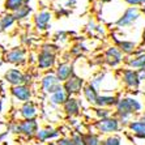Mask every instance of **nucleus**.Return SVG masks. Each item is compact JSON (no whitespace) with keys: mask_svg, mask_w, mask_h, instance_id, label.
Listing matches in <instances>:
<instances>
[{"mask_svg":"<svg viewBox=\"0 0 145 145\" xmlns=\"http://www.w3.org/2000/svg\"><path fill=\"white\" fill-rule=\"evenodd\" d=\"M39 120L38 119H29V120H20L12 121L8 124L7 129L10 133L22 136L25 140H34L37 132L39 131Z\"/></svg>","mask_w":145,"mask_h":145,"instance_id":"1","label":"nucleus"},{"mask_svg":"<svg viewBox=\"0 0 145 145\" xmlns=\"http://www.w3.org/2000/svg\"><path fill=\"white\" fill-rule=\"evenodd\" d=\"M121 124L119 119L112 115L110 118H106V119H101V120H94L89 125V129L88 131L91 132H97L102 137L105 136H110V135H116L118 132L121 131Z\"/></svg>","mask_w":145,"mask_h":145,"instance_id":"2","label":"nucleus"},{"mask_svg":"<svg viewBox=\"0 0 145 145\" xmlns=\"http://www.w3.org/2000/svg\"><path fill=\"white\" fill-rule=\"evenodd\" d=\"M35 64L39 71L50 72L51 69H55L57 65V55L55 51L50 50H40L37 54Z\"/></svg>","mask_w":145,"mask_h":145,"instance_id":"3","label":"nucleus"},{"mask_svg":"<svg viewBox=\"0 0 145 145\" xmlns=\"http://www.w3.org/2000/svg\"><path fill=\"white\" fill-rule=\"evenodd\" d=\"M140 17H141V10H140V8L127 7L114 24H115V26L119 27V29H125V27H129L133 24H136V22L140 20Z\"/></svg>","mask_w":145,"mask_h":145,"instance_id":"4","label":"nucleus"},{"mask_svg":"<svg viewBox=\"0 0 145 145\" xmlns=\"http://www.w3.org/2000/svg\"><path fill=\"white\" fill-rule=\"evenodd\" d=\"M125 61L124 54L120 51V48L115 44L108 46L103 52V63L110 68H118Z\"/></svg>","mask_w":145,"mask_h":145,"instance_id":"5","label":"nucleus"},{"mask_svg":"<svg viewBox=\"0 0 145 145\" xmlns=\"http://www.w3.org/2000/svg\"><path fill=\"white\" fill-rule=\"evenodd\" d=\"M119 80H120L121 85L125 89H128V90H137L140 88V85H141L138 71H135V69H131V68H127V67L120 71Z\"/></svg>","mask_w":145,"mask_h":145,"instance_id":"6","label":"nucleus"},{"mask_svg":"<svg viewBox=\"0 0 145 145\" xmlns=\"http://www.w3.org/2000/svg\"><path fill=\"white\" fill-rule=\"evenodd\" d=\"M39 82H40V89H42V91L47 95L54 94L55 91L63 89V84L57 80L55 72H51V71L46 72V73L40 77Z\"/></svg>","mask_w":145,"mask_h":145,"instance_id":"7","label":"nucleus"},{"mask_svg":"<svg viewBox=\"0 0 145 145\" xmlns=\"http://www.w3.org/2000/svg\"><path fill=\"white\" fill-rule=\"evenodd\" d=\"M85 85H86V81L84 80V77L74 73L71 78H68L65 82H63V89L65 90L68 97H77L78 94L82 93Z\"/></svg>","mask_w":145,"mask_h":145,"instance_id":"8","label":"nucleus"},{"mask_svg":"<svg viewBox=\"0 0 145 145\" xmlns=\"http://www.w3.org/2000/svg\"><path fill=\"white\" fill-rule=\"evenodd\" d=\"M4 60L14 65V67H21V65L26 64L27 61V51L24 47H13L9 51L4 54Z\"/></svg>","mask_w":145,"mask_h":145,"instance_id":"9","label":"nucleus"},{"mask_svg":"<svg viewBox=\"0 0 145 145\" xmlns=\"http://www.w3.org/2000/svg\"><path fill=\"white\" fill-rule=\"evenodd\" d=\"M54 13L48 9H40L33 14V25L37 31H46L51 27Z\"/></svg>","mask_w":145,"mask_h":145,"instance_id":"10","label":"nucleus"},{"mask_svg":"<svg viewBox=\"0 0 145 145\" xmlns=\"http://www.w3.org/2000/svg\"><path fill=\"white\" fill-rule=\"evenodd\" d=\"M60 137H61V132L59 128H55L52 125H44V127L39 128L34 140L38 144H47L50 141H56Z\"/></svg>","mask_w":145,"mask_h":145,"instance_id":"11","label":"nucleus"},{"mask_svg":"<svg viewBox=\"0 0 145 145\" xmlns=\"http://www.w3.org/2000/svg\"><path fill=\"white\" fill-rule=\"evenodd\" d=\"M10 97L17 103H25V102L31 101L33 98V89L29 85H17V86H10Z\"/></svg>","mask_w":145,"mask_h":145,"instance_id":"12","label":"nucleus"},{"mask_svg":"<svg viewBox=\"0 0 145 145\" xmlns=\"http://www.w3.org/2000/svg\"><path fill=\"white\" fill-rule=\"evenodd\" d=\"M61 110H63V112H64L67 118H77L82 112V102L78 97H68L65 103L61 106Z\"/></svg>","mask_w":145,"mask_h":145,"instance_id":"13","label":"nucleus"},{"mask_svg":"<svg viewBox=\"0 0 145 145\" xmlns=\"http://www.w3.org/2000/svg\"><path fill=\"white\" fill-rule=\"evenodd\" d=\"M38 115H39V108H38L37 103L33 101L21 103L20 107L17 108V116L20 118V120L38 119Z\"/></svg>","mask_w":145,"mask_h":145,"instance_id":"14","label":"nucleus"},{"mask_svg":"<svg viewBox=\"0 0 145 145\" xmlns=\"http://www.w3.org/2000/svg\"><path fill=\"white\" fill-rule=\"evenodd\" d=\"M4 80L10 86H17V85H22L25 81V72L17 67H12L5 71L4 73Z\"/></svg>","mask_w":145,"mask_h":145,"instance_id":"15","label":"nucleus"},{"mask_svg":"<svg viewBox=\"0 0 145 145\" xmlns=\"http://www.w3.org/2000/svg\"><path fill=\"white\" fill-rule=\"evenodd\" d=\"M54 72L56 74L57 80L63 84V82H65L68 78H71L74 74V65L72 63H69V61H61V63H57Z\"/></svg>","mask_w":145,"mask_h":145,"instance_id":"16","label":"nucleus"},{"mask_svg":"<svg viewBox=\"0 0 145 145\" xmlns=\"http://www.w3.org/2000/svg\"><path fill=\"white\" fill-rule=\"evenodd\" d=\"M120 95L115 94V93H101L97 99L94 107H102V108H115L116 103L119 101Z\"/></svg>","mask_w":145,"mask_h":145,"instance_id":"17","label":"nucleus"},{"mask_svg":"<svg viewBox=\"0 0 145 145\" xmlns=\"http://www.w3.org/2000/svg\"><path fill=\"white\" fill-rule=\"evenodd\" d=\"M114 115L115 116H132V118H135V115L132 112L131 105H129L128 99H127V95H120L119 97V101L114 108Z\"/></svg>","mask_w":145,"mask_h":145,"instance_id":"18","label":"nucleus"},{"mask_svg":"<svg viewBox=\"0 0 145 145\" xmlns=\"http://www.w3.org/2000/svg\"><path fill=\"white\" fill-rule=\"evenodd\" d=\"M81 94L84 97V101L86 102L89 106H95L97 99L101 93H99V90H97L90 82H86V85L84 86V90H82Z\"/></svg>","mask_w":145,"mask_h":145,"instance_id":"19","label":"nucleus"},{"mask_svg":"<svg viewBox=\"0 0 145 145\" xmlns=\"http://www.w3.org/2000/svg\"><path fill=\"white\" fill-rule=\"evenodd\" d=\"M124 64L127 68H131V69H135V71L145 69V54L127 56Z\"/></svg>","mask_w":145,"mask_h":145,"instance_id":"20","label":"nucleus"},{"mask_svg":"<svg viewBox=\"0 0 145 145\" xmlns=\"http://www.w3.org/2000/svg\"><path fill=\"white\" fill-rule=\"evenodd\" d=\"M68 99V94L65 93L64 89H60V90L55 91L54 94L48 95V103L54 107H60L65 103V101Z\"/></svg>","mask_w":145,"mask_h":145,"instance_id":"21","label":"nucleus"},{"mask_svg":"<svg viewBox=\"0 0 145 145\" xmlns=\"http://www.w3.org/2000/svg\"><path fill=\"white\" fill-rule=\"evenodd\" d=\"M127 99H128L129 105H131L132 112H133L135 116H138V115H141L145 111V103L138 97H136V95H127Z\"/></svg>","mask_w":145,"mask_h":145,"instance_id":"22","label":"nucleus"},{"mask_svg":"<svg viewBox=\"0 0 145 145\" xmlns=\"http://www.w3.org/2000/svg\"><path fill=\"white\" fill-rule=\"evenodd\" d=\"M118 47L120 48V51L127 57V56H132V55L135 54L136 48H137V43L129 39H121L118 43Z\"/></svg>","mask_w":145,"mask_h":145,"instance_id":"23","label":"nucleus"},{"mask_svg":"<svg viewBox=\"0 0 145 145\" xmlns=\"http://www.w3.org/2000/svg\"><path fill=\"white\" fill-rule=\"evenodd\" d=\"M33 12H34V9L30 4H24L20 9L14 12L13 16H14V18H16V21L20 22V21H25V20H27L29 17H31Z\"/></svg>","mask_w":145,"mask_h":145,"instance_id":"24","label":"nucleus"},{"mask_svg":"<svg viewBox=\"0 0 145 145\" xmlns=\"http://www.w3.org/2000/svg\"><path fill=\"white\" fill-rule=\"evenodd\" d=\"M16 22L17 21H16V18H14L13 13H9V12H5L3 16L0 17V27H1V30H4V31L10 30V29L14 26Z\"/></svg>","mask_w":145,"mask_h":145,"instance_id":"25","label":"nucleus"},{"mask_svg":"<svg viewBox=\"0 0 145 145\" xmlns=\"http://www.w3.org/2000/svg\"><path fill=\"white\" fill-rule=\"evenodd\" d=\"M106 77H107V72L106 71H99V72H97L95 74H93V77H91V80L89 81V82H90V84L93 85L97 90L101 91L102 89H103Z\"/></svg>","mask_w":145,"mask_h":145,"instance_id":"26","label":"nucleus"},{"mask_svg":"<svg viewBox=\"0 0 145 145\" xmlns=\"http://www.w3.org/2000/svg\"><path fill=\"white\" fill-rule=\"evenodd\" d=\"M114 112H112L111 108H102V107H94L93 108V116H94V120H101V119H106L112 116Z\"/></svg>","mask_w":145,"mask_h":145,"instance_id":"27","label":"nucleus"},{"mask_svg":"<svg viewBox=\"0 0 145 145\" xmlns=\"http://www.w3.org/2000/svg\"><path fill=\"white\" fill-rule=\"evenodd\" d=\"M85 141H86V145H102V136L97 132H91L88 131L85 133Z\"/></svg>","mask_w":145,"mask_h":145,"instance_id":"28","label":"nucleus"},{"mask_svg":"<svg viewBox=\"0 0 145 145\" xmlns=\"http://www.w3.org/2000/svg\"><path fill=\"white\" fill-rule=\"evenodd\" d=\"M24 4H25L24 0H5L4 1V9L7 10V12H9V13H14Z\"/></svg>","mask_w":145,"mask_h":145,"instance_id":"29","label":"nucleus"},{"mask_svg":"<svg viewBox=\"0 0 145 145\" xmlns=\"http://www.w3.org/2000/svg\"><path fill=\"white\" fill-rule=\"evenodd\" d=\"M102 145H124V138L121 137L119 133L105 136L102 138Z\"/></svg>","mask_w":145,"mask_h":145,"instance_id":"30","label":"nucleus"},{"mask_svg":"<svg viewBox=\"0 0 145 145\" xmlns=\"http://www.w3.org/2000/svg\"><path fill=\"white\" fill-rule=\"evenodd\" d=\"M85 133H78V132H72L71 133V138L73 141V145H86L85 141Z\"/></svg>","mask_w":145,"mask_h":145,"instance_id":"31","label":"nucleus"},{"mask_svg":"<svg viewBox=\"0 0 145 145\" xmlns=\"http://www.w3.org/2000/svg\"><path fill=\"white\" fill-rule=\"evenodd\" d=\"M123 3H125L129 7H137V8H141L145 5V0H120Z\"/></svg>","mask_w":145,"mask_h":145,"instance_id":"32","label":"nucleus"},{"mask_svg":"<svg viewBox=\"0 0 145 145\" xmlns=\"http://www.w3.org/2000/svg\"><path fill=\"white\" fill-rule=\"evenodd\" d=\"M54 39L55 42H60V43H63V42H67L68 40V34L65 33V31H56L54 35Z\"/></svg>","mask_w":145,"mask_h":145,"instance_id":"33","label":"nucleus"},{"mask_svg":"<svg viewBox=\"0 0 145 145\" xmlns=\"http://www.w3.org/2000/svg\"><path fill=\"white\" fill-rule=\"evenodd\" d=\"M56 145H73L71 136H61L59 140H56Z\"/></svg>","mask_w":145,"mask_h":145,"instance_id":"34","label":"nucleus"},{"mask_svg":"<svg viewBox=\"0 0 145 145\" xmlns=\"http://www.w3.org/2000/svg\"><path fill=\"white\" fill-rule=\"evenodd\" d=\"M97 22H95L94 20H89L88 22H86V30L90 31V33H95V30H97Z\"/></svg>","mask_w":145,"mask_h":145,"instance_id":"35","label":"nucleus"},{"mask_svg":"<svg viewBox=\"0 0 145 145\" xmlns=\"http://www.w3.org/2000/svg\"><path fill=\"white\" fill-rule=\"evenodd\" d=\"M24 84L31 86V84H33V74L29 73V72H25V81H24Z\"/></svg>","mask_w":145,"mask_h":145,"instance_id":"36","label":"nucleus"},{"mask_svg":"<svg viewBox=\"0 0 145 145\" xmlns=\"http://www.w3.org/2000/svg\"><path fill=\"white\" fill-rule=\"evenodd\" d=\"M9 133H10V132L8 131V129H5V131L1 132V133H0V142H4V141H5V138L9 136Z\"/></svg>","mask_w":145,"mask_h":145,"instance_id":"37","label":"nucleus"},{"mask_svg":"<svg viewBox=\"0 0 145 145\" xmlns=\"http://www.w3.org/2000/svg\"><path fill=\"white\" fill-rule=\"evenodd\" d=\"M76 5V0H65L64 7L65 8H73Z\"/></svg>","mask_w":145,"mask_h":145,"instance_id":"38","label":"nucleus"},{"mask_svg":"<svg viewBox=\"0 0 145 145\" xmlns=\"http://www.w3.org/2000/svg\"><path fill=\"white\" fill-rule=\"evenodd\" d=\"M138 76H140V80H141V82H144V81H145V69L138 71Z\"/></svg>","mask_w":145,"mask_h":145,"instance_id":"39","label":"nucleus"},{"mask_svg":"<svg viewBox=\"0 0 145 145\" xmlns=\"http://www.w3.org/2000/svg\"><path fill=\"white\" fill-rule=\"evenodd\" d=\"M141 46H145V26H144L142 33H141Z\"/></svg>","mask_w":145,"mask_h":145,"instance_id":"40","label":"nucleus"},{"mask_svg":"<svg viewBox=\"0 0 145 145\" xmlns=\"http://www.w3.org/2000/svg\"><path fill=\"white\" fill-rule=\"evenodd\" d=\"M137 119H138V120H140V121H142V123H144V124H145V111L142 112L141 115H138V116H137Z\"/></svg>","mask_w":145,"mask_h":145,"instance_id":"41","label":"nucleus"},{"mask_svg":"<svg viewBox=\"0 0 145 145\" xmlns=\"http://www.w3.org/2000/svg\"><path fill=\"white\" fill-rule=\"evenodd\" d=\"M3 110H4V102H3V98L0 97V114H3Z\"/></svg>","mask_w":145,"mask_h":145,"instance_id":"42","label":"nucleus"},{"mask_svg":"<svg viewBox=\"0 0 145 145\" xmlns=\"http://www.w3.org/2000/svg\"><path fill=\"white\" fill-rule=\"evenodd\" d=\"M59 14H63V16H67V14H68V10H65V9H63V8H61V9L59 10Z\"/></svg>","mask_w":145,"mask_h":145,"instance_id":"43","label":"nucleus"},{"mask_svg":"<svg viewBox=\"0 0 145 145\" xmlns=\"http://www.w3.org/2000/svg\"><path fill=\"white\" fill-rule=\"evenodd\" d=\"M112 0H99V3H102V4H106V3H111Z\"/></svg>","mask_w":145,"mask_h":145,"instance_id":"44","label":"nucleus"},{"mask_svg":"<svg viewBox=\"0 0 145 145\" xmlns=\"http://www.w3.org/2000/svg\"><path fill=\"white\" fill-rule=\"evenodd\" d=\"M4 127H5V124H4V123H0V133L3 132V131H1V129H3Z\"/></svg>","mask_w":145,"mask_h":145,"instance_id":"45","label":"nucleus"},{"mask_svg":"<svg viewBox=\"0 0 145 145\" xmlns=\"http://www.w3.org/2000/svg\"><path fill=\"white\" fill-rule=\"evenodd\" d=\"M140 10H141V14H144V16H145V5L140 8Z\"/></svg>","mask_w":145,"mask_h":145,"instance_id":"46","label":"nucleus"},{"mask_svg":"<svg viewBox=\"0 0 145 145\" xmlns=\"http://www.w3.org/2000/svg\"><path fill=\"white\" fill-rule=\"evenodd\" d=\"M46 145H56V141H50V142H47Z\"/></svg>","mask_w":145,"mask_h":145,"instance_id":"47","label":"nucleus"},{"mask_svg":"<svg viewBox=\"0 0 145 145\" xmlns=\"http://www.w3.org/2000/svg\"><path fill=\"white\" fill-rule=\"evenodd\" d=\"M24 3H25V4H30L31 0H24Z\"/></svg>","mask_w":145,"mask_h":145,"instance_id":"48","label":"nucleus"},{"mask_svg":"<svg viewBox=\"0 0 145 145\" xmlns=\"http://www.w3.org/2000/svg\"><path fill=\"white\" fill-rule=\"evenodd\" d=\"M3 64V60H1V56H0V65Z\"/></svg>","mask_w":145,"mask_h":145,"instance_id":"49","label":"nucleus"}]
</instances>
